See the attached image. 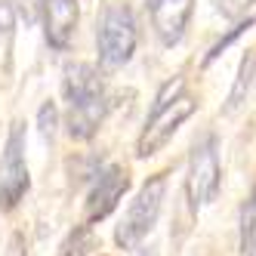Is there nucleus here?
<instances>
[{
  "label": "nucleus",
  "instance_id": "1",
  "mask_svg": "<svg viewBox=\"0 0 256 256\" xmlns=\"http://www.w3.org/2000/svg\"><path fill=\"white\" fill-rule=\"evenodd\" d=\"M99 62L102 68H120L133 59L136 50V22L126 4H112L105 6L99 19Z\"/></svg>",
  "mask_w": 256,
  "mask_h": 256
},
{
  "label": "nucleus",
  "instance_id": "2",
  "mask_svg": "<svg viewBox=\"0 0 256 256\" xmlns=\"http://www.w3.org/2000/svg\"><path fill=\"white\" fill-rule=\"evenodd\" d=\"M164 192H167V176H164V173L152 176V179L139 188L136 200L130 204V210H126V216H124V222H120L118 232H114V241H118L124 250L139 247V241L154 228L158 216H160V204H164Z\"/></svg>",
  "mask_w": 256,
  "mask_h": 256
},
{
  "label": "nucleus",
  "instance_id": "3",
  "mask_svg": "<svg viewBox=\"0 0 256 256\" xmlns=\"http://www.w3.org/2000/svg\"><path fill=\"white\" fill-rule=\"evenodd\" d=\"M31 186L25 167V130L22 124H12L4 158H0V210H12L25 198Z\"/></svg>",
  "mask_w": 256,
  "mask_h": 256
},
{
  "label": "nucleus",
  "instance_id": "4",
  "mask_svg": "<svg viewBox=\"0 0 256 256\" xmlns=\"http://www.w3.org/2000/svg\"><path fill=\"white\" fill-rule=\"evenodd\" d=\"M194 108H198V102L192 96H176L164 108H154V114L148 118V124H145V130L139 136L136 154L139 158H152L158 148H164V145L170 142V136L182 126V120H188L194 114Z\"/></svg>",
  "mask_w": 256,
  "mask_h": 256
},
{
  "label": "nucleus",
  "instance_id": "5",
  "mask_svg": "<svg viewBox=\"0 0 256 256\" xmlns=\"http://www.w3.org/2000/svg\"><path fill=\"white\" fill-rule=\"evenodd\" d=\"M219 182H222V173H219L216 142L213 136H207L192 148V164H188V198L194 210L210 204L219 194Z\"/></svg>",
  "mask_w": 256,
  "mask_h": 256
},
{
  "label": "nucleus",
  "instance_id": "6",
  "mask_svg": "<svg viewBox=\"0 0 256 256\" xmlns=\"http://www.w3.org/2000/svg\"><path fill=\"white\" fill-rule=\"evenodd\" d=\"M130 188V176H126L124 167H105L96 179L93 192L86 198V219L96 222V219H105L118 207V200L124 198V192Z\"/></svg>",
  "mask_w": 256,
  "mask_h": 256
},
{
  "label": "nucleus",
  "instance_id": "7",
  "mask_svg": "<svg viewBox=\"0 0 256 256\" xmlns=\"http://www.w3.org/2000/svg\"><path fill=\"white\" fill-rule=\"evenodd\" d=\"M148 10H152V25L158 31L160 44L173 46L182 40V34L188 28L194 0H148Z\"/></svg>",
  "mask_w": 256,
  "mask_h": 256
},
{
  "label": "nucleus",
  "instance_id": "8",
  "mask_svg": "<svg viewBox=\"0 0 256 256\" xmlns=\"http://www.w3.org/2000/svg\"><path fill=\"white\" fill-rule=\"evenodd\" d=\"M78 28V0H44V31L52 50H68Z\"/></svg>",
  "mask_w": 256,
  "mask_h": 256
},
{
  "label": "nucleus",
  "instance_id": "9",
  "mask_svg": "<svg viewBox=\"0 0 256 256\" xmlns=\"http://www.w3.org/2000/svg\"><path fill=\"white\" fill-rule=\"evenodd\" d=\"M62 90H65L68 105L105 96L102 74H99V71H96L93 65H90V62H74V65H65V80H62Z\"/></svg>",
  "mask_w": 256,
  "mask_h": 256
},
{
  "label": "nucleus",
  "instance_id": "10",
  "mask_svg": "<svg viewBox=\"0 0 256 256\" xmlns=\"http://www.w3.org/2000/svg\"><path fill=\"white\" fill-rule=\"evenodd\" d=\"M105 118V96L99 99H86V102H74V105H68V136L71 139H93L96 130H99V124Z\"/></svg>",
  "mask_w": 256,
  "mask_h": 256
},
{
  "label": "nucleus",
  "instance_id": "11",
  "mask_svg": "<svg viewBox=\"0 0 256 256\" xmlns=\"http://www.w3.org/2000/svg\"><path fill=\"white\" fill-rule=\"evenodd\" d=\"M253 71H256V56H253V52H247V56L241 59V68H238V80H234L232 93H228V105H226V112H234V108L244 102L247 90H250V80H253Z\"/></svg>",
  "mask_w": 256,
  "mask_h": 256
},
{
  "label": "nucleus",
  "instance_id": "12",
  "mask_svg": "<svg viewBox=\"0 0 256 256\" xmlns=\"http://www.w3.org/2000/svg\"><path fill=\"white\" fill-rule=\"evenodd\" d=\"M93 232H90V226H74V232H71L62 247H59V256H86L90 250H93Z\"/></svg>",
  "mask_w": 256,
  "mask_h": 256
},
{
  "label": "nucleus",
  "instance_id": "13",
  "mask_svg": "<svg viewBox=\"0 0 256 256\" xmlns=\"http://www.w3.org/2000/svg\"><path fill=\"white\" fill-rule=\"evenodd\" d=\"M241 250L244 256H256V192L250 194L244 207V226H241Z\"/></svg>",
  "mask_w": 256,
  "mask_h": 256
},
{
  "label": "nucleus",
  "instance_id": "14",
  "mask_svg": "<svg viewBox=\"0 0 256 256\" xmlns=\"http://www.w3.org/2000/svg\"><path fill=\"white\" fill-rule=\"evenodd\" d=\"M253 25H256V16H253V19H247V22H238V25H234V28H232L228 34H226V38H222V40H219V44H216V46L210 50V56H207V62H213V59H216L219 52H222V50H226V46L232 44V40H238V38H241V34H244L247 28H253Z\"/></svg>",
  "mask_w": 256,
  "mask_h": 256
},
{
  "label": "nucleus",
  "instance_id": "15",
  "mask_svg": "<svg viewBox=\"0 0 256 256\" xmlns=\"http://www.w3.org/2000/svg\"><path fill=\"white\" fill-rule=\"evenodd\" d=\"M38 124H40V133H44V136H52V133H56V124H59L56 102H44L40 114H38Z\"/></svg>",
  "mask_w": 256,
  "mask_h": 256
},
{
  "label": "nucleus",
  "instance_id": "16",
  "mask_svg": "<svg viewBox=\"0 0 256 256\" xmlns=\"http://www.w3.org/2000/svg\"><path fill=\"white\" fill-rule=\"evenodd\" d=\"M12 28H16V4L0 0V34H12Z\"/></svg>",
  "mask_w": 256,
  "mask_h": 256
},
{
  "label": "nucleus",
  "instance_id": "17",
  "mask_svg": "<svg viewBox=\"0 0 256 256\" xmlns=\"http://www.w3.org/2000/svg\"><path fill=\"white\" fill-rule=\"evenodd\" d=\"M182 86H186V80H182V78L170 80V84H167V86H164L160 93H158V99H154V108H164L167 102H173V99H176V96L182 93Z\"/></svg>",
  "mask_w": 256,
  "mask_h": 256
},
{
  "label": "nucleus",
  "instance_id": "18",
  "mask_svg": "<svg viewBox=\"0 0 256 256\" xmlns=\"http://www.w3.org/2000/svg\"><path fill=\"white\" fill-rule=\"evenodd\" d=\"M139 256H154V253H148V250H145V253H139Z\"/></svg>",
  "mask_w": 256,
  "mask_h": 256
}]
</instances>
